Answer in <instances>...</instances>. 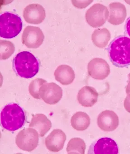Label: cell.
Wrapping results in <instances>:
<instances>
[{
	"instance_id": "obj_1",
	"label": "cell",
	"mask_w": 130,
	"mask_h": 154,
	"mask_svg": "<svg viewBox=\"0 0 130 154\" xmlns=\"http://www.w3.org/2000/svg\"><path fill=\"white\" fill-rule=\"evenodd\" d=\"M108 53L115 66L124 67L130 65V38L125 36L115 38L110 44Z\"/></svg>"
},
{
	"instance_id": "obj_2",
	"label": "cell",
	"mask_w": 130,
	"mask_h": 154,
	"mask_svg": "<svg viewBox=\"0 0 130 154\" xmlns=\"http://www.w3.org/2000/svg\"><path fill=\"white\" fill-rule=\"evenodd\" d=\"M13 66L18 75L23 78L30 79L35 76L39 70V63L34 55L28 51L17 54L13 61Z\"/></svg>"
},
{
	"instance_id": "obj_3",
	"label": "cell",
	"mask_w": 130,
	"mask_h": 154,
	"mask_svg": "<svg viewBox=\"0 0 130 154\" xmlns=\"http://www.w3.org/2000/svg\"><path fill=\"white\" fill-rule=\"evenodd\" d=\"M1 121L4 129L9 131H15L23 127L25 121V116L23 109L17 104H9L2 109Z\"/></svg>"
},
{
	"instance_id": "obj_4",
	"label": "cell",
	"mask_w": 130,
	"mask_h": 154,
	"mask_svg": "<svg viewBox=\"0 0 130 154\" xmlns=\"http://www.w3.org/2000/svg\"><path fill=\"white\" fill-rule=\"evenodd\" d=\"M22 25L19 16L10 12L3 13L0 16V36L5 38L15 37L21 32Z\"/></svg>"
},
{
	"instance_id": "obj_5",
	"label": "cell",
	"mask_w": 130,
	"mask_h": 154,
	"mask_svg": "<svg viewBox=\"0 0 130 154\" xmlns=\"http://www.w3.org/2000/svg\"><path fill=\"white\" fill-rule=\"evenodd\" d=\"M39 134L34 128H27L20 131L17 135L16 143L20 149L31 152L38 146Z\"/></svg>"
},
{
	"instance_id": "obj_6",
	"label": "cell",
	"mask_w": 130,
	"mask_h": 154,
	"mask_svg": "<svg viewBox=\"0 0 130 154\" xmlns=\"http://www.w3.org/2000/svg\"><path fill=\"white\" fill-rule=\"evenodd\" d=\"M109 16V11L106 6L96 3L86 11L85 19L91 26L98 28L105 24Z\"/></svg>"
},
{
	"instance_id": "obj_7",
	"label": "cell",
	"mask_w": 130,
	"mask_h": 154,
	"mask_svg": "<svg viewBox=\"0 0 130 154\" xmlns=\"http://www.w3.org/2000/svg\"><path fill=\"white\" fill-rule=\"evenodd\" d=\"M44 40V35L40 28L27 26L23 31L22 43L29 49H37L41 45Z\"/></svg>"
},
{
	"instance_id": "obj_8",
	"label": "cell",
	"mask_w": 130,
	"mask_h": 154,
	"mask_svg": "<svg viewBox=\"0 0 130 154\" xmlns=\"http://www.w3.org/2000/svg\"><path fill=\"white\" fill-rule=\"evenodd\" d=\"M88 72L92 78L96 80H104L110 74V66L104 59L94 58L88 63Z\"/></svg>"
},
{
	"instance_id": "obj_9",
	"label": "cell",
	"mask_w": 130,
	"mask_h": 154,
	"mask_svg": "<svg viewBox=\"0 0 130 154\" xmlns=\"http://www.w3.org/2000/svg\"><path fill=\"white\" fill-rule=\"evenodd\" d=\"M40 96L46 103L54 105L58 103L62 97V88L54 83H46L40 89Z\"/></svg>"
},
{
	"instance_id": "obj_10",
	"label": "cell",
	"mask_w": 130,
	"mask_h": 154,
	"mask_svg": "<svg viewBox=\"0 0 130 154\" xmlns=\"http://www.w3.org/2000/svg\"><path fill=\"white\" fill-rule=\"evenodd\" d=\"M97 124L103 131H113L116 129L119 126V118L114 111L105 110L98 116L97 118Z\"/></svg>"
},
{
	"instance_id": "obj_11",
	"label": "cell",
	"mask_w": 130,
	"mask_h": 154,
	"mask_svg": "<svg viewBox=\"0 0 130 154\" xmlns=\"http://www.w3.org/2000/svg\"><path fill=\"white\" fill-rule=\"evenodd\" d=\"M23 17L27 23L35 25L40 24L46 17L45 9L40 4H29L24 9Z\"/></svg>"
},
{
	"instance_id": "obj_12",
	"label": "cell",
	"mask_w": 130,
	"mask_h": 154,
	"mask_svg": "<svg viewBox=\"0 0 130 154\" xmlns=\"http://www.w3.org/2000/svg\"><path fill=\"white\" fill-rule=\"evenodd\" d=\"M66 139V135L61 130H54L45 139V146L51 152H59L63 149Z\"/></svg>"
},
{
	"instance_id": "obj_13",
	"label": "cell",
	"mask_w": 130,
	"mask_h": 154,
	"mask_svg": "<svg viewBox=\"0 0 130 154\" xmlns=\"http://www.w3.org/2000/svg\"><path fill=\"white\" fill-rule=\"evenodd\" d=\"M108 22L113 25H119L123 23L127 16L125 6L118 2H112L109 5Z\"/></svg>"
},
{
	"instance_id": "obj_14",
	"label": "cell",
	"mask_w": 130,
	"mask_h": 154,
	"mask_svg": "<svg viewBox=\"0 0 130 154\" xmlns=\"http://www.w3.org/2000/svg\"><path fill=\"white\" fill-rule=\"evenodd\" d=\"M99 94L92 87H84L78 92L77 100L79 103L84 107H91L98 101Z\"/></svg>"
},
{
	"instance_id": "obj_15",
	"label": "cell",
	"mask_w": 130,
	"mask_h": 154,
	"mask_svg": "<svg viewBox=\"0 0 130 154\" xmlns=\"http://www.w3.org/2000/svg\"><path fill=\"white\" fill-rule=\"evenodd\" d=\"M93 151L95 154H117L118 148L114 140L104 137L99 140L94 144Z\"/></svg>"
},
{
	"instance_id": "obj_16",
	"label": "cell",
	"mask_w": 130,
	"mask_h": 154,
	"mask_svg": "<svg viewBox=\"0 0 130 154\" xmlns=\"http://www.w3.org/2000/svg\"><path fill=\"white\" fill-rule=\"evenodd\" d=\"M29 127L36 130L40 137H43L51 128L52 122L45 115L37 114L32 117Z\"/></svg>"
},
{
	"instance_id": "obj_17",
	"label": "cell",
	"mask_w": 130,
	"mask_h": 154,
	"mask_svg": "<svg viewBox=\"0 0 130 154\" xmlns=\"http://www.w3.org/2000/svg\"><path fill=\"white\" fill-rule=\"evenodd\" d=\"M55 79L63 85H68L73 82L75 78L74 71L68 65H61L54 72Z\"/></svg>"
},
{
	"instance_id": "obj_18",
	"label": "cell",
	"mask_w": 130,
	"mask_h": 154,
	"mask_svg": "<svg viewBox=\"0 0 130 154\" xmlns=\"http://www.w3.org/2000/svg\"><path fill=\"white\" fill-rule=\"evenodd\" d=\"M92 41L93 44L99 48L106 47L111 39L110 31L107 28L95 29L92 34Z\"/></svg>"
},
{
	"instance_id": "obj_19",
	"label": "cell",
	"mask_w": 130,
	"mask_h": 154,
	"mask_svg": "<svg viewBox=\"0 0 130 154\" xmlns=\"http://www.w3.org/2000/svg\"><path fill=\"white\" fill-rule=\"evenodd\" d=\"M71 125L72 128L78 131L86 130L90 124V119L86 113L78 112L75 113L72 117Z\"/></svg>"
},
{
	"instance_id": "obj_20",
	"label": "cell",
	"mask_w": 130,
	"mask_h": 154,
	"mask_svg": "<svg viewBox=\"0 0 130 154\" xmlns=\"http://www.w3.org/2000/svg\"><path fill=\"white\" fill-rule=\"evenodd\" d=\"M86 145L83 140L80 138H73L70 140L66 147V151L69 154H84Z\"/></svg>"
},
{
	"instance_id": "obj_21",
	"label": "cell",
	"mask_w": 130,
	"mask_h": 154,
	"mask_svg": "<svg viewBox=\"0 0 130 154\" xmlns=\"http://www.w3.org/2000/svg\"><path fill=\"white\" fill-rule=\"evenodd\" d=\"M47 83V81L43 79L37 78L32 80L28 86V91L31 96L35 99H41L40 89L42 86Z\"/></svg>"
},
{
	"instance_id": "obj_22",
	"label": "cell",
	"mask_w": 130,
	"mask_h": 154,
	"mask_svg": "<svg viewBox=\"0 0 130 154\" xmlns=\"http://www.w3.org/2000/svg\"><path fill=\"white\" fill-rule=\"evenodd\" d=\"M1 59V60H7L12 55L15 51L14 44L9 41H0Z\"/></svg>"
},
{
	"instance_id": "obj_23",
	"label": "cell",
	"mask_w": 130,
	"mask_h": 154,
	"mask_svg": "<svg viewBox=\"0 0 130 154\" xmlns=\"http://www.w3.org/2000/svg\"><path fill=\"white\" fill-rule=\"evenodd\" d=\"M93 1H72L74 6L81 9L86 8Z\"/></svg>"
},
{
	"instance_id": "obj_24",
	"label": "cell",
	"mask_w": 130,
	"mask_h": 154,
	"mask_svg": "<svg viewBox=\"0 0 130 154\" xmlns=\"http://www.w3.org/2000/svg\"><path fill=\"white\" fill-rule=\"evenodd\" d=\"M124 106L126 110L128 112L130 113V93L127 94V96L125 99Z\"/></svg>"
},
{
	"instance_id": "obj_25",
	"label": "cell",
	"mask_w": 130,
	"mask_h": 154,
	"mask_svg": "<svg viewBox=\"0 0 130 154\" xmlns=\"http://www.w3.org/2000/svg\"><path fill=\"white\" fill-rule=\"evenodd\" d=\"M125 30L126 33L130 37V17L127 19L126 23Z\"/></svg>"
},
{
	"instance_id": "obj_26",
	"label": "cell",
	"mask_w": 130,
	"mask_h": 154,
	"mask_svg": "<svg viewBox=\"0 0 130 154\" xmlns=\"http://www.w3.org/2000/svg\"><path fill=\"white\" fill-rule=\"evenodd\" d=\"M126 92L127 94L130 93V80L128 81V85L126 86Z\"/></svg>"
},
{
	"instance_id": "obj_27",
	"label": "cell",
	"mask_w": 130,
	"mask_h": 154,
	"mask_svg": "<svg viewBox=\"0 0 130 154\" xmlns=\"http://www.w3.org/2000/svg\"><path fill=\"white\" fill-rule=\"evenodd\" d=\"M128 80H130V73H129V74H128Z\"/></svg>"
}]
</instances>
